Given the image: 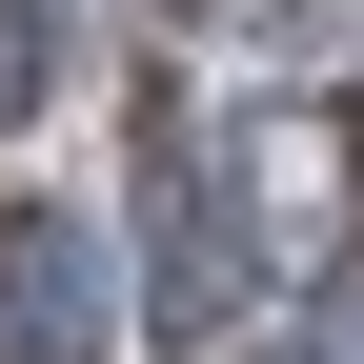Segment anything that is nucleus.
<instances>
[{
  "label": "nucleus",
  "instance_id": "1",
  "mask_svg": "<svg viewBox=\"0 0 364 364\" xmlns=\"http://www.w3.org/2000/svg\"><path fill=\"white\" fill-rule=\"evenodd\" d=\"M0 364H102V243L81 223H21L0 243Z\"/></svg>",
  "mask_w": 364,
  "mask_h": 364
},
{
  "label": "nucleus",
  "instance_id": "2",
  "mask_svg": "<svg viewBox=\"0 0 364 364\" xmlns=\"http://www.w3.org/2000/svg\"><path fill=\"white\" fill-rule=\"evenodd\" d=\"M243 182H263V223L304 243V223H344V203H364V142H344L324 102H284V122H243Z\"/></svg>",
  "mask_w": 364,
  "mask_h": 364
}]
</instances>
